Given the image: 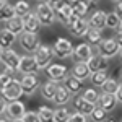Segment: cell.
I'll list each match as a JSON object with an SVG mask.
<instances>
[{"label": "cell", "mask_w": 122, "mask_h": 122, "mask_svg": "<svg viewBox=\"0 0 122 122\" xmlns=\"http://www.w3.org/2000/svg\"><path fill=\"white\" fill-rule=\"evenodd\" d=\"M20 56L18 52L11 47V49H7V51H2L0 52V62L5 67V73L15 76V73L18 72V64H20Z\"/></svg>", "instance_id": "6da1fadb"}, {"label": "cell", "mask_w": 122, "mask_h": 122, "mask_svg": "<svg viewBox=\"0 0 122 122\" xmlns=\"http://www.w3.org/2000/svg\"><path fill=\"white\" fill-rule=\"evenodd\" d=\"M20 46L21 49L26 52V54H34L38 51V47L41 46V39H39L38 33H28V31H23L18 36Z\"/></svg>", "instance_id": "7a4b0ae2"}, {"label": "cell", "mask_w": 122, "mask_h": 122, "mask_svg": "<svg viewBox=\"0 0 122 122\" xmlns=\"http://www.w3.org/2000/svg\"><path fill=\"white\" fill-rule=\"evenodd\" d=\"M34 13L38 16L41 26H51L56 21V10L52 8V7H49L46 2H39L38 5H36Z\"/></svg>", "instance_id": "3957f363"}, {"label": "cell", "mask_w": 122, "mask_h": 122, "mask_svg": "<svg viewBox=\"0 0 122 122\" xmlns=\"http://www.w3.org/2000/svg\"><path fill=\"white\" fill-rule=\"evenodd\" d=\"M96 49H98V54L101 57H104V59H112V57H116L119 52H121V47H119V44L114 41V38H103V41L96 46Z\"/></svg>", "instance_id": "277c9868"}, {"label": "cell", "mask_w": 122, "mask_h": 122, "mask_svg": "<svg viewBox=\"0 0 122 122\" xmlns=\"http://www.w3.org/2000/svg\"><path fill=\"white\" fill-rule=\"evenodd\" d=\"M0 94H2V98H3L7 103L18 101L20 98L23 96V88H21L20 80L13 76V78H11V81L8 83V86H7V88H3V90L0 91Z\"/></svg>", "instance_id": "5b68a950"}, {"label": "cell", "mask_w": 122, "mask_h": 122, "mask_svg": "<svg viewBox=\"0 0 122 122\" xmlns=\"http://www.w3.org/2000/svg\"><path fill=\"white\" fill-rule=\"evenodd\" d=\"M52 54L57 59H67L73 54V44L65 38H57L56 42L52 44Z\"/></svg>", "instance_id": "8992f818"}, {"label": "cell", "mask_w": 122, "mask_h": 122, "mask_svg": "<svg viewBox=\"0 0 122 122\" xmlns=\"http://www.w3.org/2000/svg\"><path fill=\"white\" fill-rule=\"evenodd\" d=\"M67 29L75 38H85L86 31L90 29V25H88V20L86 18H80V16L73 15L72 20H70V23H68V26H67Z\"/></svg>", "instance_id": "52a82bcc"}, {"label": "cell", "mask_w": 122, "mask_h": 122, "mask_svg": "<svg viewBox=\"0 0 122 122\" xmlns=\"http://www.w3.org/2000/svg\"><path fill=\"white\" fill-rule=\"evenodd\" d=\"M33 56H34V59H36V64H38L39 70H44L47 65H51V64H52V59H54L52 47L44 46V44H41V46L38 47V51H36Z\"/></svg>", "instance_id": "ba28073f"}, {"label": "cell", "mask_w": 122, "mask_h": 122, "mask_svg": "<svg viewBox=\"0 0 122 122\" xmlns=\"http://www.w3.org/2000/svg\"><path fill=\"white\" fill-rule=\"evenodd\" d=\"M20 83H21V88H23V94H34L41 88V81H39L38 73H28V75H21L20 78Z\"/></svg>", "instance_id": "9c48e42d"}, {"label": "cell", "mask_w": 122, "mask_h": 122, "mask_svg": "<svg viewBox=\"0 0 122 122\" xmlns=\"http://www.w3.org/2000/svg\"><path fill=\"white\" fill-rule=\"evenodd\" d=\"M26 109H25V103L21 101H11V103H7V107H5V119H8L10 122L13 121H21V117L25 116Z\"/></svg>", "instance_id": "30bf717a"}, {"label": "cell", "mask_w": 122, "mask_h": 122, "mask_svg": "<svg viewBox=\"0 0 122 122\" xmlns=\"http://www.w3.org/2000/svg\"><path fill=\"white\" fill-rule=\"evenodd\" d=\"M44 70H46L47 80H52V81H57V83L64 81L65 76L68 75V68L65 65H62V64H51Z\"/></svg>", "instance_id": "8fae6325"}, {"label": "cell", "mask_w": 122, "mask_h": 122, "mask_svg": "<svg viewBox=\"0 0 122 122\" xmlns=\"http://www.w3.org/2000/svg\"><path fill=\"white\" fill-rule=\"evenodd\" d=\"M18 72L21 73V75L38 73V72H39L38 64H36V59H34L33 54H25V56H21L20 64H18Z\"/></svg>", "instance_id": "7c38bea8"}, {"label": "cell", "mask_w": 122, "mask_h": 122, "mask_svg": "<svg viewBox=\"0 0 122 122\" xmlns=\"http://www.w3.org/2000/svg\"><path fill=\"white\" fill-rule=\"evenodd\" d=\"M91 56H93V49H91V46L86 44V42H81V44H78V46L73 47L72 59H73L75 62H88Z\"/></svg>", "instance_id": "4fadbf2b"}, {"label": "cell", "mask_w": 122, "mask_h": 122, "mask_svg": "<svg viewBox=\"0 0 122 122\" xmlns=\"http://www.w3.org/2000/svg\"><path fill=\"white\" fill-rule=\"evenodd\" d=\"M86 65H88L91 73H94V72H107L109 62H107V59L101 57L99 54H93L90 57V60L86 62Z\"/></svg>", "instance_id": "5bb4252c"}, {"label": "cell", "mask_w": 122, "mask_h": 122, "mask_svg": "<svg viewBox=\"0 0 122 122\" xmlns=\"http://www.w3.org/2000/svg\"><path fill=\"white\" fill-rule=\"evenodd\" d=\"M96 106H99L101 109H104L106 114H109V112H112L114 109H116V106H117V98H116V94H104V93H101Z\"/></svg>", "instance_id": "9a60e30c"}, {"label": "cell", "mask_w": 122, "mask_h": 122, "mask_svg": "<svg viewBox=\"0 0 122 122\" xmlns=\"http://www.w3.org/2000/svg\"><path fill=\"white\" fill-rule=\"evenodd\" d=\"M106 11L104 10H96L94 13H91V16L88 18V25L93 29H104L106 28Z\"/></svg>", "instance_id": "2e32d148"}, {"label": "cell", "mask_w": 122, "mask_h": 122, "mask_svg": "<svg viewBox=\"0 0 122 122\" xmlns=\"http://www.w3.org/2000/svg\"><path fill=\"white\" fill-rule=\"evenodd\" d=\"M70 75L83 81V80H86V78H90L91 72H90V68H88V65H86V62H75L73 67H72V70H70Z\"/></svg>", "instance_id": "e0dca14e"}, {"label": "cell", "mask_w": 122, "mask_h": 122, "mask_svg": "<svg viewBox=\"0 0 122 122\" xmlns=\"http://www.w3.org/2000/svg\"><path fill=\"white\" fill-rule=\"evenodd\" d=\"M72 16H73V8H72L70 5H67V3H64L60 8L56 10V20H59L65 28L68 26V23H70Z\"/></svg>", "instance_id": "ac0fdd59"}, {"label": "cell", "mask_w": 122, "mask_h": 122, "mask_svg": "<svg viewBox=\"0 0 122 122\" xmlns=\"http://www.w3.org/2000/svg\"><path fill=\"white\" fill-rule=\"evenodd\" d=\"M52 101L57 106H65V104H68L72 101V93L67 90L64 85H59L57 86V91H56V96H54Z\"/></svg>", "instance_id": "d6986e66"}, {"label": "cell", "mask_w": 122, "mask_h": 122, "mask_svg": "<svg viewBox=\"0 0 122 122\" xmlns=\"http://www.w3.org/2000/svg\"><path fill=\"white\" fill-rule=\"evenodd\" d=\"M72 101H73V107L76 109V112L85 114V116H88V117L91 116V112H93V109H94V104L85 101L81 96H75Z\"/></svg>", "instance_id": "ffe728a7"}, {"label": "cell", "mask_w": 122, "mask_h": 122, "mask_svg": "<svg viewBox=\"0 0 122 122\" xmlns=\"http://www.w3.org/2000/svg\"><path fill=\"white\" fill-rule=\"evenodd\" d=\"M16 41V36L8 31L7 28H2L0 29V51H7V49H11L13 44Z\"/></svg>", "instance_id": "44dd1931"}, {"label": "cell", "mask_w": 122, "mask_h": 122, "mask_svg": "<svg viewBox=\"0 0 122 122\" xmlns=\"http://www.w3.org/2000/svg\"><path fill=\"white\" fill-rule=\"evenodd\" d=\"M57 86H59L57 81H52V80L44 81V83L41 85V96H42L44 99H47V101H52V99H54V96H56Z\"/></svg>", "instance_id": "7402d4cb"}, {"label": "cell", "mask_w": 122, "mask_h": 122, "mask_svg": "<svg viewBox=\"0 0 122 122\" xmlns=\"http://www.w3.org/2000/svg\"><path fill=\"white\" fill-rule=\"evenodd\" d=\"M62 83H64V86H65L72 94H76V93H80V91L83 90V81L78 80V78H75V76H72V75H67L65 80H64Z\"/></svg>", "instance_id": "603a6c76"}, {"label": "cell", "mask_w": 122, "mask_h": 122, "mask_svg": "<svg viewBox=\"0 0 122 122\" xmlns=\"http://www.w3.org/2000/svg\"><path fill=\"white\" fill-rule=\"evenodd\" d=\"M23 23H25V31H28V33H36L38 28L41 26L34 11H29L28 15H25L23 16Z\"/></svg>", "instance_id": "cb8c5ba5"}, {"label": "cell", "mask_w": 122, "mask_h": 122, "mask_svg": "<svg viewBox=\"0 0 122 122\" xmlns=\"http://www.w3.org/2000/svg\"><path fill=\"white\" fill-rule=\"evenodd\" d=\"M5 28L11 31L15 36H20L23 31H25V23H23V18L21 16H13V18L5 23Z\"/></svg>", "instance_id": "d4e9b609"}, {"label": "cell", "mask_w": 122, "mask_h": 122, "mask_svg": "<svg viewBox=\"0 0 122 122\" xmlns=\"http://www.w3.org/2000/svg\"><path fill=\"white\" fill-rule=\"evenodd\" d=\"M13 16H16L13 5L8 3V2L0 3V23H7V21H10Z\"/></svg>", "instance_id": "484cf974"}, {"label": "cell", "mask_w": 122, "mask_h": 122, "mask_svg": "<svg viewBox=\"0 0 122 122\" xmlns=\"http://www.w3.org/2000/svg\"><path fill=\"white\" fill-rule=\"evenodd\" d=\"M85 38H86V44H90L91 47H96L101 41H103V34H101V31L99 29H93L90 28L86 31V34H85Z\"/></svg>", "instance_id": "4316f807"}, {"label": "cell", "mask_w": 122, "mask_h": 122, "mask_svg": "<svg viewBox=\"0 0 122 122\" xmlns=\"http://www.w3.org/2000/svg\"><path fill=\"white\" fill-rule=\"evenodd\" d=\"M117 88H119V81H117L116 78H112V76H109L103 83L101 91H103L104 94H116L117 93Z\"/></svg>", "instance_id": "83f0119b"}, {"label": "cell", "mask_w": 122, "mask_h": 122, "mask_svg": "<svg viewBox=\"0 0 122 122\" xmlns=\"http://www.w3.org/2000/svg\"><path fill=\"white\" fill-rule=\"evenodd\" d=\"M109 76H107V72H94L90 75V80H91V85H93L94 88H101L103 83L107 80Z\"/></svg>", "instance_id": "f1b7e54d"}, {"label": "cell", "mask_w": 122, "mask_h": 122, "mask_svg": "<svg viewBox=\"0 0 122 122\" xmlns=\"http://www.w3.org/2000/svg\"><path fill=\"white\" fill-rule=\"evenodd\" d=\"M13 8H15V15H16V16H21V18L31 11V7H29V3L26 0H18V2L13 5Z\"/></svg>", "instance_id": "f546056e"}, {"label": "cell", "mask_w": 122, "mask_h": 122, "mask_svg": "<svg viewBox=\"0 0 122 122\" xmlns=\"http://www.w3.org/2000/svg\"><path fill=\"white\" fill-rule=\"evenodd\" d=\"M70 116H72V111L62 106L54 111V122H68Z\"/></svg>", "instance_id": "4dcf8cb0"}, {"label": "cell", "mask_w": 122, "mask_h": 122, "mask_svg": "<svg viewBox=\"0 0 122 122\" xmlns=\"http://www.w3.org/2000/svg\"><path fill=\"white\" fill-rule=\"evenodd\" d=\"M81 98H83L85 101H88V103H91V104L96 106V104H98V99H99V93H98L96 88H86V90H83Z\"/></svg>", "instance_id": "1f68e13d"}, {"label": "cell", "mask_w": 122, "mask_h": 122, "mask_svg": "<svg viewBox=\"0 0 122 122\" xmlns=\"http://www.w3.org/2000/svg\"><path fill=\"white\" fill-rule=\"evenodd\" d=\"M39 121L41 122H54V111L47 106H41L38 111Z\"/></svg>", "instance_id": "d6a6232c"}, {"label": "cell", "mask_w": 122, "mask_h": 122, "mask_svg": "<svg viewBox=\"0 0 122 122\" xmlns=\"http://www.w3.org/2000/svg\"><path fill=\"white\" fill-rule=\"evenodd\" d=\"M119 23H121V18H119L114 11H111V13L106 15V28L117 29V28H119Z\"/></svg>", "instance_id": "836d02e7"}, {"label": "cell", "mask_w": 122, "mask_h": 122, "mask_svg": "<svg viewBox=\"0 0 122 122\" xmlns=\"http://www.w3.org/2000/svg\"><path fill=\"white\" fill-rule=\"evenodd\" d=\"M72 8H73V15H75V16L85 18V16H86V13H88V10H90V7H88L86 3H83V2L80 0V2H78L76 5H73Z\"/></svg>", "instance_id": "e575fe53"}, {"label": "cell", "mask_w": 122, "mask_h": 122, "mask_svg": "<svg viewBox=\"0 0 122 122\" xmlns=\"http://www.w3.org/2000/svg\"><path fill=\"white\" fill-rule=\"evenodd\" d=\"M106 116H107V114L104 112V109H101L99 106H94V109H93V112H91V116H90V119H91L93 122H104Z\"/></svg>", "instance_id": "d590c367"}, {"label": "cell", "mask_w": 122, "mask_h": 122, "mask_svg": "<svg viewBox=\"0 0 122 122\" xmlns=\"http://www.w3.org/2000/svg\"><path fill=\"white\" fill-rule=\"evenodd\" d=\"M21 122H41V121H39L38 112H34V111H28V112H25V116L21 117Z\"/></svg>", "instance_id": "8d00e7d4"}, {"label": "cell", "mask_w": 122, "mask_h": 122, "mask_svg": "<svg viewBox=\"0 0 122 122\" xmlns=\"http://www.w3.org/2000/svg\"><path fill=\"white\" fill-rule=\"evenodd\" d=\"M68 122H90V117L88 116H85V114H80V112H72V116H70V119H68Z\"/></svg>", "instance_id": "74e56055"}, {"label": "cell", "mask_w": 122, "mask_h": 122, "mask_svg": "<svg viewBox=\"0 0 122 122\" xmlns=\"http://www.w3.org/2000/svg\"><path fill=\"white\" fill-rule=\"evenodd\" d=\"M11 78H13V76L8 75V73H5V72H2V73H0V91H2L3 88H7V86H8V83L11 81Z\"/></svg>", "instance_id": "f35d334b"}, {"label": "cell", "mask_w": 122, "mask_h": 122, "mask_svg": "<svg viewBox=\"0 0 122 122\" xmlns=\"http://www.w3.org/2000/svg\"><path fill=\"white\" fill-rule=\"evenodd\" d=\"M49 7H52L54 10H57V8H60L64 3H65V0H44Z\"/></svg>", "instance_id": "ab89813d"}, {"label": "cell", "mask_w": 122, "mask_h": 122, "mask_svg": "<svg viewBox=\"0 0 122 122\" xmlns=\"http://www.w3.org/2000/svg\"><path fill=\"white\" fill-rule=\"evenodd\" d=\"M114 13L122 20V2H117V3H114Z\"/></svg>", "instance_id": "60d3db41"}, {"label": "cell", "mask_w": 122, "mask_h": 122, "mask_svg": "<svg viewBox=\"0 0 122 122\" xmlns=\"http://www.w3.org/2000/svg\"><path fill=\"white\" fill-rule=\"evenodd\" d=\"M114 41L119 44V47H121V51H122V33L117 31V33H116V36H114Z\"/></svg>", "instance_id": "b9f144b4"}, {"label": "cell", "mask_w": 122, "mask_h": 122, "mask_svg": "<svg viewBox=\"0 0 122 122\" xmlns=\"http://www.w3.org/2000/svg\"><path fill=\"white\" fill-rule=\"evenodd\" d=\"M116 98H117V103H121V104H122V83H119V88H117Z\"/></svg>", "instance_id": "7bdbcfd3"}, {"label": "cell", "mask_w": 122, "mask_h": 122, "mask_svg": "<svg viewBox=\"0 0 122 122\" xmlns=\"http://www.w3.org/2000/svg\"><path fill=\"white\" fill-rule=\"evenodd\" d=\"M5 107H7V101L0 96V116H2V114H5Z\"/></svg>", "instance_id": "ee69618b"}, {"label": "cell", "mask_w": 122, "mask_h": 122, "mask_svg": "<svg viewBox=\"0 0 122 122\" xmlns=\"http://www.w3.org/2000/svg\"><path fill=\"white\" fill-rule=\"evenodd\" d=\"M81 2H83V3H86L88 7H96L99 0H81Z\"/></svg>", "instance_id": "f6af8a7d"}, {"label": "cell", "mask_w": 122, "mask_h": 122, "mask_svg": "<svg viewBox=\"0 0 122 122\" xmlns=\"http://www.w3.org/2000/svg\"><path fill=\"white\" fill-rule=\"evenodd\" d=\"M104 122H117V119H116L114 116H106V119H104Z\"/></svg>", "instance_id": "bcb514c9"}, {"label": "cell", "mask_w": 122, "mask_h": 122, "mask_svg": "<svg viewBox=\"0 0 122 122\" xmlns=\"http://www.w3.org/2000/svg\"><path fill=\"white\" fill-rule=\"evenodd\" d=\"M80 0H65V3L67 5H70V7H73V5H76Z\"/></svg>", "instance_id": "7dc6e473"}, {"label": "cell", "mask_w": 122, "mask_h": 122, "mask_svg": "<svg viewBox=\"0 0 122 122\" xmlns=\"http://www.w3.org/2000/svg\"><path fill=\"white\" fill-rule=\"evenodd\" d=\"M117 29H119V33H122V20H121V23H119V28Z\"/></svg>", "instance_id": "c3c4849f"}, {"label": "cell", "mask_w": 122, "mask_h": 122, "mask_svg": "<svg viewBox=\"0 0 122 122\" xmlns=\"http://www.w3.org/2000/svg\"><path fill=\"white\" fill-rule=\"evenodd\" d=\"M119 60H121V64H122V51L119 52Z\"/></svg>", "instance_id": "681fc988"}, {"label": "cell", "mask_w": 122, "mask_h": 122, "mask_svg": "<svg viewBox=\"0 0 122 122\" xmlns=\"http://www.w3.org/2000/svg\"><path fill=\"white\" fill-rule=\"evenodd\" d=\"M0 122H10L8 119H2V117H0Z\"/></svg>", "instance_id": "f907efd6"}, {"label": "cell", "mask_w": 122, "mask_h": 122, "mask_svg": "<svg viewBox=\"0 0 122 122\" xmlns=\"http://www.w3.org/2000/svg\"><path fill=\"white\" fill-rule=\"evenodd\" d=\"M112 3H117V2H122V0H111Z\"/></svg>", "instance_id": "816d5d0a"}, {"label": "cell", "mask_w": 122, "mask_h": 122, "mask_svg": "<svg viewBox=\"0 0 122 122\" xmlns=\"http://www.w3.org/2000/svg\"><path fill=\"white\" fill-rule=\"evenodd\" d=\"M3 2H8V0H0V3H3Z\"/></svg>", "instance_id": "f5cc1de1"}, {"label": "cell", "mask_w": 122, "mask_h": 122, "mask_svg": "<svg viewBox=\"0 0 122 122\" xmlns=\"http://www.w3.org/2000/svg\"><path fill=\"white\" fill-rule=\"evenodd\" d=\"M36 2H44V0H36Z\"/></svg>", "instance_id": "db71d44e"}, {"label": "cell", "mask_w": 122, "mask_h": 122, "mask_svg": "<svg viewBox=\"0 0 122 122\" xmlns=\"http://www.w3.org/2000/svg\"><path fill=\"white\" fill-rule=\"evenodd\" d=\"M13 122H21V121H13Z\"/></svg>", "instance_id": "11a10c76"}, {"label": "cell", "mask_w": 122, "mask_h": 122, "mask_svg": "<svg viewBox=\"0 0 122 122\" xmlns=\"http://www.w3.org/2000/svg\"><path fill=\"white\" fill-rule=\"evenodd\" d=\"M121 76H122V70H121Z\"/></svg>", "instance_id": "9f6ffc18"}, {"label": "cell", "mask_w": 122, "mask_h": 122, "mask_svg": "<svg viewBox=\"0 0 122 122\" xmlns=\"http://www.w3.org/2000/svg\"><path fill=\"white\" fill-rule=\"evenodd\" d=\"M0 52H2V51H0Z\"/></svg>", "instance_id": "6f0895ef"}, {"label": "cell", "mask_w": 122, "mask_h": 122, "mask_svg": "<svg viewBox=\"0 0 122 122\" xmlns=\"http://www.w3.org/2000/svg\"><path fill=\"white\" fill-rule=\"evenodd\" d=\"M121 122H122V121H121Z\"/></svg>", "instance_id": "680465c9"}]
</instances>
